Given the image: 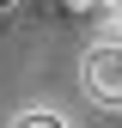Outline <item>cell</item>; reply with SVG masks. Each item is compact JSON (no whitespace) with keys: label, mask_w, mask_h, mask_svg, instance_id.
I'll use <instances>...</instances> for the list:
<instances>
[{"label":"cell","mask_w":122,"mask_h":128,"mask_svg":"<svg viewBox=\"0 0 122 128\" xmlns=\"http://www.w3.org/2000/svg\"><path fill=\"white\" fill-rule=\"evenodd\" d=\"M86 92L104 110H122V43L116 37H98V43H92V55H86Z\"/></svg>","instance_id":"obj_1"},{"label":"cell","mask_w":122,"mask_h":128,"mask_svg":"<svg viewBox=\"0 0 122 128\" xmlns=\"http://www.w3.org/2000/svg\"><path fill=\"white\" fill-rule=\"evenodd\" d=\"M98 30L122 43V0H104V6H98Z\"/></svg>","instance_id":"obj_2"},{"label":"cell","mask_w":122,"mask_h":128,"mask_svg":"<svg viewBox=\"0 0 122 128\" xmlns=\"http://www.w3.org/2000/svg\"><path fill=\"white\" fill-rule=\"evenodd\" d=\"M12 128H67V122H61V116H49V110H30V116H18Z\"/></svg>","instance_id":"obj_3"},{"label":"cell","mask_w":122,"mask_h":128,"mask_svg":"<svg viewBox=\"0 0 122 128\" xmlns=\"http://www.w3.org/2000/svg\"><path fill=\"white\" fill-rule=\"evenodd\" d=\"M67 6H80V12H98V6H104V0H67Z\"/></svg>","instance_id":"obj_4"}]
</instances>
